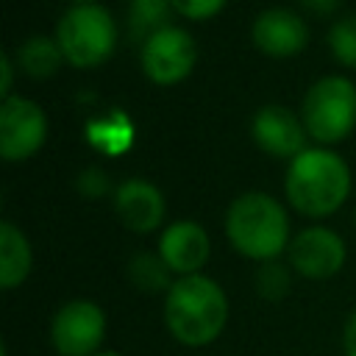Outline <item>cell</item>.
Returning a JSON list of instances; mask_svg holds the SVG:
<instances>
[{
  "mask_svg": "<svg viewBox=\"0 0 356 356\" xmlns=\"http://www.w3.org/2000/svg\"><path fill=\"white\" fill-rule=\"evenodd\" d=\"M292 273L295 270L289 264L278 261V259L264 261L259 267V273H256V292H259V298H264L270 303L284 300L289 295V289H292Z\"/></svg>",
  "mask_w": 356,
  "mask_h": 356,
  "instance_id": "obj_20",
  "label": "cell"
},
{
  "mask_svg": "<svg viewBox=\"0 0 356 356\" xmlns=\"http://www.w3.org/2000/svg\"><path fill=\"white\" fill-rule=\"evenodd\" d=\"M250 39L259 53L267 58H295L309 44V25L298 11L289 8H267L250 25Z\"/></svg>",
  "mask_w": 356,
  "mask_h": 356,
  "instance_id": "obj_12",
  "label": "cell"
},
{
  "mask_svg": "<svg viewBox=\"0 0 356 356\" xmlns=\"http://www.w3.org/2000/svg\"><path fill=\"white\" fill-rule=\"evenodd\" d=\"M228 323V295L206 273L181 275L164 295V325L178 345H211Z\"/></svg>",
  "mask_w": 356,
  "mask_h": 356,
  "instance_id": "obj_2",
  "label": "cell"
},
{
  "mask_svg": "<svg viewBox=\"0 0 356 356\" xmlns=\"http://www.w3.org/2000/svg\"><path fill=\"white\" fill-rule=\"evenodd\" d=\"M345 259H348V245L328 225H309L292 234V242L286 248V264L295 270V275L309 281L334 278L345 267Z\"/></svg>",
  "mask_w": 356,
  "mask_h": 356,
  "instance_id": "obj_9",
  "label": "cell"
},
{
  "mask_svg": "<svg viewBox=\"0 0 356 356\" xmlns=\"http://www.w3.org/2000/svg\"><path fill=\"white\" fill-rule=\"evenodd\" d=\"M17 61H14V53H0V97H11L14 92V72H17Z\"/></svg>",
  "mask_w": 356,
  "mask_h": 356,
  "instance_id": "obj_23",
  "label": "cell"
},
{
  "mask_svg": "<svg viewBox=\"0 0 356 356\" xmlns=\"http://www.w3.org/2000/svg\"><path fill=\"white\" fill-rule=\"evenodd\" d=\"M56 42L64 61L75 70H92L111 58L117 47V22L100 3L70 6L56 22Z\"/></svg>",
  "mask_w": 356,
  "mask_h": 356,
  "instance_id": "obj_4",
  "label": "cell"
},
{
  "mask_svg": "<svg viewBox=\"0 0 356 356\" xmlns=\"http://www.w3.org/2000/svg\"><path fill=\"white\" fill-rule=\"evenodd\" d=\"M170 3L178 17L192 19V22H206V19L217 17L228 0H170Z\"/></svg>",
  "mask_w": 356,
  "mask_h": 356,
  "instance_id": "obj_22",
  "label": "cell"
},
{
  "mask_svg": "<svg viewBox=\"0 0 356 356\" xmlns=\"http://www.w3.org/2000/svg\"><path fill=\"white\" fill-rule=\"evenodd\" d=\"M159 256L167 261L175 278L203 273L209 256H211V239L206 228L195 220H175L159 234L156 245Z\"/></svg>",
  "mask_w": 356,
  "mask_h": 356,
  "instance_id": "obj_13",
  "label": "cell"
},
{
  "mask_svg": "<svg viewBox=\"0 0 356 356\" xmlns=\"http://www.w3.org/2000/svg\"><path fill=\"white\" fill-rule=\"evenodd\" d=\"M139 64L150 83L175 86L192 75L197 64V42L186 28L167 25L142 42Z\"/></svg>",
  "mask_w": 356,
  "mask_h": 356,
  "instance_id": "obj_6",
  "label": "cell"
},
{
  "mask_svg": "<svg viewBox=\"0 0 356 356\" xmlns=\"http://www.w3.org/2000/svg\"><path fill=\"white\" fill-rule=\"evenodd\" d=\"M86 139L97 150H103L108 156H120L134 145V122L122 111H111L108 117L92 120L86 125Z\"/></svg>",
  "mask_w": 356,
  "mask_h": 356,
  "instance_id": "obj_18",
  "label": "cell"
},
{
  "mask_svg": "<svg viewBox=\"0 0 356 356\" xmlns=\"http://www.w3.org/2000/svg\"><path fill=\"white\" fill-rule=\"evenodd\" d=\"M50 122L44 108L22 95L0 103V156L6 161H25L42 150Z\"/></svg>",
  "mask_w": 356,
  "mask_h": 356,
  "instance_id": "obj_8",
  "label": "cell"
},
{
  "mask_svg": "<svg viewBox=\"0 0 356 356\" xmlns=\"http://www.w3.org/2000/svg\"><path fill=\"white\" fill-rule=\"evenodd\" d=\"M325 42H328V50L337 64L356 70V14H345V17L334 19Z\"/></svg>",
  "mask_w": 356,
  "mask_h": 356,
  "instance_id": "obj_19",
  "label": "cell"
},
{
  "mask_svg": "<svg viewBox=\"0 0 356 356\" xmlns=\"http://www.w3.org/2000/svg\"><path fill=\"white\" fill-rule=\"evenodd\" d=\"M33 267V248L19 225L11 220L0 222V289H17L28 281Z\"/></svg>",
  "mask_w": 356,
  "mask_h": 356,
  "instance_id": "obj_14",
  "label": "cell"
},
{
  "mask_svg": "<svg viewBox=\"0 0 356 356\" xmlns=\"http://www.w3.org/2000/svg\"><path fill=\"white\" fill-rule=\"evenodd\" d=\"M342 353L345 356H356V309L348 314L345 328H342Z\"/></svg>",
  "mask_w": 356,
  "mask_h": 356,
  "instance_id": "obj_25",
  "label": "cell"
},
{
  "mask_svg": "<svg viewBox=\"0 0 356 356\" xmlns=\"http://www.w3.org/2000/svg\"><path fill=\"white\" fill-rule=\"evenodd\" d=\"M117 220L134 234H153L167 217V200L161 189L147 178H125L111 192Z\"/></svg>",
  "mask_w": 356,
  "mask_h": 356,
  "instance_id": "obj_11",
  "label": "cell"
},
{
  "mask_svg": "<svg viewBox=\"0 0 356 356\" xmlns=\"http://www.w3.org/2000/svg\"><path fill=\"white\" fill-rule=\"evenodd\" d=\"M95 356H120V353H114V350H100V353H95Z\"/></svg>",
  "mask_w": 356,
  "mask_h": 356,
  "instance_id": "obj_27",
  "label": "cell"
},
{
  "mask_svg": "<svg viewBox=\"0 0 356 356\" xmlns=\"http://www.w3.org/2000/svg\"><path fill=\"white\" fill-rule=\"evenodd\" d=\"M300 120L320 147L342 142L356 128V83L345 75L317 78L303 95Z\"/></svg>",
  "mask_w": 356,
  "mask_h": 356,
  "instance_id": "obj_5",
  "label": "cell"
},
{
  "mask_svg": "<svg viewBox=\"0 0 356 356\" xmlns=\"http://www.w3.org/2000/svg\"><path fill=\"white\" fill-rule=\"evenodd\" d=\"M353 175L348 161L331 147H306L295 156L284 175L286 203L312 220H325L350 197Z\"/></svg>",
  "mask_w": 356,
  "mask_h": 356,
  "instance_id": "obj_1",
  "label": "cell"
},
{
  "mask_svg": "<svg viewBox=\"0 0 356 356\" xmlns=\"http://www.w3.org/2000/svg\"><path fill=\"white\" fill-rule=\"evenodd\" d=\"M225 236L231 248L250 261H273L286 253L289 214L281 200L261 189H248L236 195L225 209Z\"/></svg>",
  "mask_w": 356,
  "mask_h": 356,
  "instance_id": "obj_3",
  "label": "cell"
},
{
  "mask_svg": "<svg viewBox=\"0 0 356 356\" xmlns=\"http://www.w3.org/2000/svg\"><path fill=\"white\" fill-rule=\"evenodd\" d=\"M14 61H17L19 72H25L31 81H47L61 70L64 53H61L56 36L33 33L19 42V47L14 50Z\"/></svg>",
  "mask_w": 356,
  "mask_h": 356,
  "instance_id": "obj_15",
  "label": "cell"
},
{
  "mask_svg": "<svg viewBox=\"0 0 356 356\" xmlns=\"http://www.w3.org/2000/svg\"><path fill=\"white\" fill-rule=\"evenodd\" d=\"M83 3H97V0H70V6H83Z\"/></svg>",
  "mask_w": 356,
  "mask_h": 356,
  "instance_id": "obj_26",
  "label": "cell"
},
{
  "mask_svg": "<svg viewBox=\"0 0 356 356\" xmlns=\"http://www.w3.org/2000/svg\"><path fill=\"white\" fill-rule=\"evenodd\" d=\"M172 3L170 0H128V11H125V33L131 42H136L142 47L145 39H150L156 31L172 25Z\"/></svg>",
  "mask_w": 356,
  "mask_h": 356,
  "instance_id": "obj_16",
  "label": "cell"
},
{
  "mask_svg": "<svg viewBox=\"0 0 356 356\" xmlns=\"http://www.w3.org/2000/svg\"><path fill=\"white\" fill-rule=\"evenodd\" d=\"M75 189H78V195H83V197H89V200H97V197H106L108 192H114L108 172H106L103 167H97V164H89V167H83V170L78 172Z\"/></svg>",
  "mask_w": 356,
  "mask_h": 356,
  "instance_id": "obj_21",
  "label": "cell"
},
{
  "mask_svg": "<svg viewBox=\"0 0 356 356\" xmlns=\"http://www.w3.org/2000/svg\"><path fill=\"white\" fill-rule=\"evenodd\" d=\"M0 356H8V348L6 345H0Z\"/></svg>",
  "mask_w": 356,
  "mask_h": 356,
  "instance_id": "obj_28",
  "label": "cell"
},
{
  "mask_svg": "<svg viewBox=\"0 0 356 356\" xmlns=\"http://www.w3.org/2000/svg\"><path fill=\"white\" fill-rule=\"evenodd\" d=\"M250 136L256 142V147L273 159H295L300 156L309 145V131L300 120V114H295L286 106L278 103H267L261 106L253 120H250Z\"/></svg>",
  "mask_w": 356,
  "mask_h": 356,
  "instance_id": "obj_10",
  "label": "cell"
},
{
  "mask_svg": "<svg viewBox=\"0 0 356 356\" xmlns=\"http://www.w3.org/2000/svg\"><path fill=\"white\" fill-rule=\"evenodd\" d=\"M125 273H128V281L136 286V289H142V292H170V286H172V281H175V275H172V270L167 267V261L159 256V250H139V253H134L131 259H128V267H125Z\"/></svg>",
  "mask_w": 356,
  "mask_h": 356,
  "instance_id": "obj_17",
  "label": "cell"
},
{
  "mask_svg": "<svg viewBox=\"0 0 356 356\" xmlns=\"http://www.w3.org/2000/svg\"><path fill=\"white\" fill-rule=\"evenodd\" d=\"M106 339V312L89 298H72L50 320V342L58 356H95Z\"/></svg>",
  "mask_w": 356,
  "mask_h": 356,
  "instance_id": "obj_7",
  "label": "cell"
},
{
  "mask_svg": "<svg viewBox=\"0 0 356 356\" xmlns=\"http://www.w3.org/2000/svg\"><path fill=\"white\" fill-rule=\"evenodd\" d=\"M298 3H300L303 11H309L314 17H331L339 8L342 0H298Z\"/></svg>",
  "mask_w": 356,
  "mask_h": 356,
  "instance_id": "obj_24",
  "label": "cell"
}]
</instances>
